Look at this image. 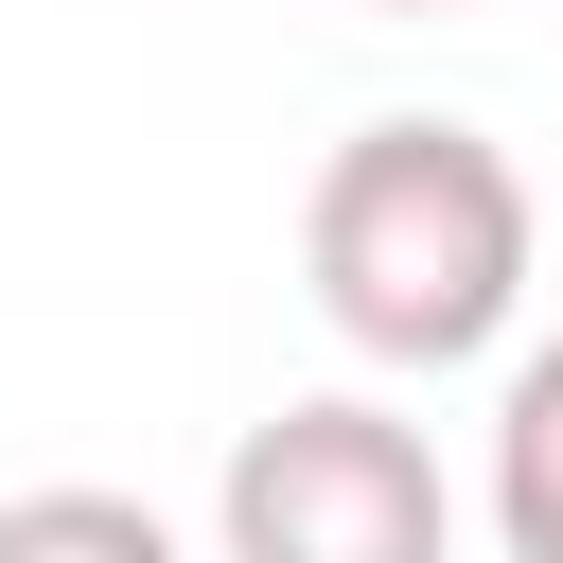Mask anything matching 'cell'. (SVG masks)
Here are the masks:
<instances>
[{
    "label": "cell",
    "instance_id": "6da1fadb",
    "mask_svg": "<svg viewBox=\"0 0 563 563\" xmlns=\"http://www.w3.org/2000/svg\"><path fill=\"white\" fill-rule=\"evenodd\" d=\"M528 246H545L528 229V176L457 106L352 123L317 158V194H299V282H317L334 352H369V369H475V352H510Z\"/></svg>",
    "mask_w": 563,
    "mask_h": 563
},
{
    "label": "cell",
    "instance_id": "7a4b0ae2",
    "mask_svg": "<svg viewBox=\"0 0 563 563\" xmlns=\"http://www.w3.org/2000/svg\"><path fill=\"white\" fill-rule=\"evenodd\" d=\"M211 563H457V475L387 387H299L229 440Z\"/></svg>",
    "mask_w": 563,
    "mask_h": 563
},
{
    "label": "cell",
    "instance_id": "3957f363",
    "mask_svg": "<svg viewBox=\"0 0 563 563\" xmlns=\"http://www.w3.org/2000/svg\"><path fill=\"white\" fill-rule=\"evenodd\" d=\"M493 545L563 563V334H528L510 387H493Z\"/></svg>",
    "mask_w": 563,
    "mask_h": 563
},
{
    "label": "cell",
    "instance_id": "277c9868",
    "mask_svg": "<svg viewBox=\"0 0 563 563\" xmlns=\"http://www.w3.org/2000/svg\"><path fill=\"white\" fill-rule=\"evenodd\" d=\"M0 563H194L141 493H106V475H53V493H0Z\"/></svg>",
    "mask_w": 563,
    "mask_h": 563
},
{
    "label": "cell",
    "instance_id": "5b68a950",
    "mask_svg": "<svg viewBox=\"0 0 563 563\" xmlns=\"http://www.w3.org/2000/svg\"><path fill=\"white\" fill-rule=\"evenodd\" d=\"M369 18H457V0H369Z\"/></svg>",
    "mask_w": 563,
    "mask_h": 563
}]
</instances>
